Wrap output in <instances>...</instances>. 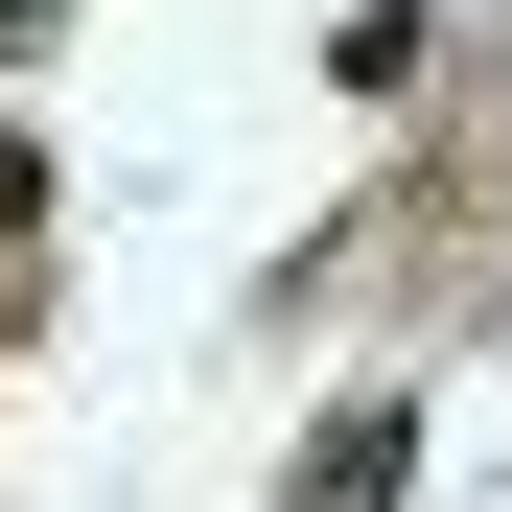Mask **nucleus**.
<instances>
[{
	"instance_id": "2",
	"label": "nucleus",
	"mask_w": 512,
	"mask_h": 512,
	"mask_svg": "<svg viewBox=\"0 0 512 512\" xmlns=\"http://www.w3.org/2000/svg\"><path fill=\"white\" fill-rule=\"evenodd\" d=\"M419 70H443V0H350L326 24V94L350 117H419Z\"/></svg>"
},
{
	"instance_id": "5",
	"label": "nucleus",
	"mask_w": 512,
	"mask_h": 512,
	"mask_svg": "<svg viewBox=\"0 0 512 512\" xmlns=\"http://www.w3.org/2000/svg\"><path fill=\"white\" fill-rule=\"evenodd\" d=\"M24 326H47V256H0V350H24Z\"/></svg>"
},
{
	"instance_id": "4",
	"label": "nucleus",
	"mask_w": 512,
	"mask_h": 512,
	"mask_svg": "<svg viewBox=\"0 0 512 512\" xmlns=\"http://www.w3.org/2000/svg\"><path fill=\"white\" fill-rule=\"evenodd\" d=\"M47 47H70V0H0V94H24V70H47Z\"/></svg>"
},
{
	"instance_id": "3",
	"label": "nucleus",
	"mask_w": 512,
	"mask_h": 512,
	"mask_svg": "<svg viewBox=\"0 0 512 512\" xmlns=\"http://www.w3.org/2000/svg\"><path fill=\"white\" fill-rule=\"evenodd\" d=\"M0 256H47V117L0 94Z\"/></svg>"
},
{
	"instance_id": "1",
	"label": "nucleus",
	"mask_w": 512,
	"mask_h": 512,
	"mask_svg": "<svg viewBox=\"0 0 512 512\" xmlns=\"http://www.w3.org/2000/svg\"><path fill=\"white\" fill-rule=\"evenodd\" d=\"M396 489H419V396L373 373V396H326V419H303V466H280V512H396Z\"/></svg>"
}]
</instances>
